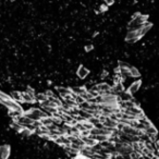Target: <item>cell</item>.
<instances>
[{"instance_id":"obj_1","label":"cell","mask_w":159,"mask_h":159,"mask_svg":"<svg viewBox=\"0 0 159 159\" xmlns=\"http://www.w3.org/2000/svg\"><path fill=\"white\" fill-rule=\"evenodd\" d=\"M148 14H142L141 12H135L132 15V20H131L129 24H127V29L129 31H133V29H137L138 27L142 26L144 23L147 22L148 20Z\"/></svg>"},{"instance_id":"obj_2","label":"cell","mask_w":159,"mask_h":159,"mask_svg":"<svg viewBox=\"0 0 159 159\" xmlns=\"http://www.w3.org/2000/svg\"><path fill=\"white\" fill-rule=\"evenodd\" d=\"M115 153H117L119 156L122 157H127L130 156L133 153V146L131 143L127 142H123V141H118L117 143H115Z\"/></svg>"},{"instance_id":"obj_3","label":"cell","mask_w":159,"mask_h":159,"mask_svg":"<svg viewBox=\"0 0 159 159\" xmlns=\"http://www.w3.org/2000/svg\"><path fill=\"white\" fill-rule=\"evenodd\" d=\"M24 113L34 121H40L42 119H44V118L50 117V115H47V113L45 112L43 109H40V108H31L27 112H24Z\"/></svg>"},{"instance_id":"obj_4","label":"cell","mask_w":159,"mask_h":159,"mask_svg":"<svg viewBox=\"0 0 159 159\" xmlns=\"http://www.w3.org/2000/svg\"><path fill=\"white\" fill-rule=\"evenodd\" d=\"M142 34H141L140 27L137 29H133V31H129L125 36V42L129 43V44H134L137 40H140L142 38Z\"/></svg>"},{"instance_id":"obj_5","label":"cell","mask_w":159,"mask_h":159,"mask_svg":"<svg viewBox=\"0 0 159 159\" xmlns=\"http://www.w3.org/2000/svg\"><path fill=\"white\" fill-rule=\"evenodd\" d=\"M141 86H142V81H141V80H136V81H134L130 86H129L127 92L130 94V95L133 96L134 94L137 93V91H140Z\"/></svg>"},{"instance_id":"obj_6","label":"cell","mask_w":159,"mask_h":159,"mask_svg":"<svg viewBox=\"0 0 159 159\" xmlns=\"http://www.w3.org/2000/svg\"><path fill=\"white\" fill-rule=\"evenodd\" d=\"M11 153V147L5 144L0 146V159H8Z\"/></svg>"},{"instance_id":"obj_7","label":"cell","mask_w":159,"mask_h":159,"mask_svg":"<svg viewBox=\"0 0 159 159\" xmlns=\"http://www.w3.org/2000/svg\"><path fill=\"white\" fill-rule=\"evenodd\" d=\"M112 86L110 84H108L107 82H101V83L97 84V88H98V92H99V95H103V94L107 93L111 89Z\"/></svg>"},{"instance_id":"obj_8","label":"cell","mask_w":159,"mask_h":159,"mask_svg":"<svg viewBox=\"0 0 159 159\" xmlns=\"http://www.w3.org/2000/svg\"><path fill=\"white\" fill-rule=\"evenodd\" d=\"M88 74H89V70H88V69H86L84 66H80L78 68V70H76V75L81 78V80H84V78H86L88 76Z\"/></svg>"},{"instance_id":"obj_9","label":"cell","mask_w":159,"mask_h":159,"mask_svg":"<svg viewBox=\"0 0 159 159\" xmlns=\"http://www.w3.org/2000/svg\"><path fill=\"white\" fill-rule=\"evenodd\" d=\"M72 93L76 96H84L86 93H87V88L85 87H80V86H75V87H72L71 88Z\"/></svg>"},{"instance_id":"obj_10","label":"cell","mask_w":159,"mask_h":159,"mask_svg":"<svg viewBox=\"0 0 159 159\" xmlns=\"http://www.w3.org/2000/svg\"><path fill=\"white\" fill-rule=\"evenodd\" d=\"M22 100L26 104H34L35 101H36V99H35L34 97H32L31 95H28L26 92H23L22 93Z\"/></svg>"},{"instance_id":"obj_11","label":"cell","mask_w":159,"mask_h":159,"mask_svg":"<svg viewBox=\"0 0 159 159\" xmlns=\"http://www.w3.org/2000/svg\"><path fill=\"white\" fill-rule=\"evenodd\" d=\"M57 91H58L59 95L61 96V98H64L66 96L71 95V94H72L71 89H69V88H66V87H58V88H57Z\"/></svg>"},{"instance_id":"obj_12","label":"cell","mask_w":159,"mask_h":159,"mask_svg":"<svg viewBox=\"0 0 159 159\" xmlns=\"http://www.w3.org/2000/svg\"><path fill=\"white\" fill-rule=\"evenodd\" d=\"M10 96H11V98H12L13 100L17 101V103H20V101H23V100H22V93H20V92H17V91L12 92Z\"/></svg>"},{"instance_id":"obj_13","label":"cell","mask_w":159,"mask_h":159,"mask_svg":"<svg viewBox=\"0 0 159 159\" xmlns=\"http://www.w3.org/2000/svg\"><path fill=\"white\" fill-rule=\"evenodd\" d=\"M35 99H36V101H38V103L40 104V103H43V101L46 100V99H48V97H47V95L45 93H39V94H36Z\"/></svg>"},{"instance_id":"obj_14","label":"cell","mask_w":159,"mask_h":159,"mask_svg":"<svg viewBox=\"0 0 159 159\" xmlns=\"http://www.w3.org/2000/svg\"><path fill=\"white\" fill-rule=\"evenodd\" d=\"M130 73H131V78H140L141 76L140 71L133 66H131V68H130Z\"/></svg>"},{"instance_id":"obj_15","label":"cell","mask_w":159,"mask_h":159,"mask_svg":"<svg viewBox=\"0 0 159 159\" xmlns=\"http://www.w3.org/2000/svg\"><path fill=\"white\" fill-rule=\"evenodd\" d=\"M25 92H26V93L28 94V95H31L32 97H34V98H35V96H36V93H35V91L33 89L32 87H29V86L26 88V91H25Z\"/></svg>"},{"instance_id":"obj_16","label":"cell","mask_w":159,"mask_h":159,"mask_svg":"<svg viewBox=\"0 0 159 159\" xmlns=\"http://www.w3.org/2000/svg\"><path fill=\"white\" fill-rule=\"evenodd\" d=\"M75 101H76V104H78V106H80V105H82V104L84 103V101H86L85 99H84L82 96H76L75 97Z\"/></svg>"},{"instance_id":"obj_17","label":"cell","mask_w":159,"mask_h":159,"mask_svg":"<svg viewBox=\"0 0 159 159\" xmlns=\"http://www.w3.org/2000/svg\"><path fill=\"white\" fill-rule=\"evenodd\" d=\"M106 11H108V6L107 5H100V7H99V12L100 13H104L106 12Z\"/></svg>"},{"instance_id":"obj_18","label":"cell","mask_w":159,"mask_h":159,"mask_svg":"<svg viewBox=\"0 0 159 159\" xmlns=\"http://www.w3.org/2000/svg\"><path fill=\"white\" fill-rule=\"evenodd\" d=\"M105 1V5H107L108 7H111V6L115 5V0H104Z\"/></svg>"},{"instance_id":"obj_19","label":"cell","mask_w":159,"mask_h":159,"mask_svg":"<svg viewBox=\"0 0 159 159\" xmlns=\"http://www.w3.org/2000/svg\"><path fill=\"white\" fill-rule=\"evenodd\" d=\"M45 94L47 95V97H57L56 94H55L54 92H51V91H47Z\"/></svg>"},{"instance_id":"obj_20","label":"cell","mask_w":159,"mask_h":159,"mask_svg":"<svg viewBox=\"0 0 159 159\" xmlns=\"http://www.w3.org/2000/svg\"><path fill=\"white\" fill-rule=\"evenodd\" d=\"M94 49V46L93 45H86L85 46V51H92V50H93Z\"/></svg>"},{"instance_id":"obj_21","label":"cell","mask_w":159,"mask_h":159,"mask_svg":"<svg viewBox=\"0 0 159 159\" xmlns=\"http://www.w3.org/2000/svg\"><path fill=\"white\" fill-rule=\"evenodd\" d=\"M154 147H155V150H159V140L154 141Z\"/></svg>"},{"instance_id":"obj_22","label":"cell","mask_w":159,"mask_h":159,"mask_svg":"<svg viewBox=\"0 0 159 159\" xmlns=\"http://www.w3.org/2000/svg\"><path fill=\"white\" fill-rule=\"evenodd\" d=\"M154 156L156 157L157 159H159V150H155V152H154Z\"/></svg>"},{"instance_id":"obj_23","label":"cell","mask_w":159,"mask_h":159,"mask_svg":"<svg viewBox=\"0 0 159 159\" xmlns=\"http://www.w3.org/2000/svg\"><path fill=\"white\" fill-rule=\"evenodd\" d=\"M105 76H108V72L107 71H103V74H101V78H105Z\"/></svg>"},{"instance_id":"obj_24","label":"cell","mask_w":159,"mask_h":159,"mask_svg":"<svg viewBox=\"0 0 159 159\" xmlns=\"http://www.w3.org/2000/svg\"><path fill=\"white\" fill-rule=\"evenodd\" d=\"M10 1H12V2H13V1H15V0H10Z\"/></svg>"}]
</instances>
